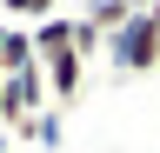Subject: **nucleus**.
Returning <instances> with one entry per match:
<instances>
[{"label":"nucleus","mask_w":160,"mask_h":153,"mask_svg":"<svg viewBox=\"0 0 160 153\" xmlns=\"http://www.w3.org/2000/svg\"><path fill=\"white\" fill-rule=\"evenodd\" d=\"M113 60H120V73H153L160 67V0H147V13L127 20V33L113 40Z\"/></svg>","instance_id":"f257e3e1"},{"label":"nucleus","mask_w":160,"mask_h":153,"mask_svg":"<svg viewBox=\"0 0 160 153\" xmlns=\"http://www.w3.org/2000/svg\"><path fill=\"white\" fill-rule=\"evenodd\" d=\"M40 107H47V73H40V60H33V67H20V73H7V93H0V120H7V127H20V120H40Z\"/></svg>","instance_id":"f03ea898"},{"label":"nucleus","mask_w":160,"mask_h":153,"mask_svg":"<svg viewBox=\"0 0 160 153\" xmlns=\"http://www.w3.org/2000/svg\"><path fill=\"white\" fill-rule=\"evenodd\" d=\"M40 73H47V100H53V107H73V100H80V73H87V60L67 47V53H47Z\"/></svg>","instance_id":"7ed1b4c3"},{"label":"nucleus","mask_w":160,"mask_h":153,"mask_svg":"<svg viewBox=\"0 0 160 153\" xmlns=\"http://www.w3.org/2000/svg\"><path fill=\"white\" fill-rule=\"evenodd\" d=\"M133 13H147V0H93V7L80 13V20H87V27L100 33V40H120Z\"/></svg>","instance_id":"20e7f679"},{"label":"nucleus","mask_w":160,"mask_h":153,"mask_svg":"<svg viewBox=\"0 0 160 153\" xmlns=\"http://www.w3.org/2000/svg\"><path fill=\"white\" fill-rule=\"evenodd\" d=\"M33 67V33L27 27H0V73H20Z\"/></svg>","instance_id":"39448f33"},{"label":"nucleus","mask_w":160,"mask_h":153,"mask_svg":"<svg viewBox=\"0 0 160 153\" xmlns=\"http://www.w3.org/2000/svg\"><path fill=\"white\" fill-rule=\"evenodd\" d=\"M0 13H7V20H20V27H47L53 13H60V0H0Z\"/></svg>","instance_id":"423d86ee"},{"label":"nucleus","mask_w":160,"mask_h":153,"mask_svg":"<svg viewBox=\"0 0 160 153\" xmlns=\"http://www.w3.org/2000/svg\"><path fill=\"white\" fill-rule=\"evenodd\" d=\"M0 93H7V73H0Z\"/></svg>","instance_id":"0eeeda50"}]
</instances>
